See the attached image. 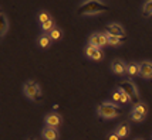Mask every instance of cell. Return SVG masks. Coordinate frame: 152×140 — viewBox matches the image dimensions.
Instances as JSON below:
<instances>
[{
    "label": "cell",
    "instance_id": "9c48e42d",
    "mask_svg": "<svg viewBox=\"0 0 152 140\" xmlns=\"http://www.w3.org/2000/svg\"><path fill=\"white\" fill-rule=\"evenodd\" d=\"M107 33L111 34V35H117V37H126L124 27L118 23H110L107 26Z\"/></svg>",
    "mask_w": 152,
    "mask_h": 140
},
{
    "label": "cell",
    "instance_id": "8fae6325",
    "mask_svg": "<svg viewBox=\"0 0 152 140\" xmlns=\"http://www.w3.org/2000/svg\"><path fill=\"white\" fill-rule=\"evenodd\" d=\"M114 132L118 134L119 139H124V137H126V136L129 134V132H131V126H129L128 122H122V123H119L118 126L115 127Z\"/></svg>",
    "mask_w": 152,
    "mask_h": 140
},
{
    "label": "cell",
    "instance_id": "7a4b0ae2",
    "mask_svg": "<svg viewBox=\"0 0 152 140\" xmlns=\"http://www.w3.org/2000/svg\"><path fill=\"white\" fill-rule=\"evenodd\" d=\"M118 89L122 92V95L125 96V99L128 100V102H131V103H134V105H137L138 102H141V100H139L138 88H137V85H135L129 78L121 81V82H119Z\"/></svg>",
    "mask_w": 152,
    "mask_h": 140
},
{
    "label": "cell",
    "instance_id": "484cf974",
    "mask_svg": "<svg viewBox=\"0 0 152 140\" xmlns=\"http://www.w3.org/2000/svg\"><path fill=\"white\" fill-rule=\"evenodd\" d=\"M27 140H36V139H33V137H30V139H27Z\"/></svg>",
    "mask_w": 152,
    "mask_h": 140
},
{
    "label": "cell",
    "instance_id": "603a6c76",
    "mask_svg": "<svg viewBox=\"0 0 152 140\" xmlns=\"http://www.w3.org/2000/svg\"><path fill=\"white\" fill-rule=\"evenodd\" d=\"M144 119H145L144 115H141L137 110H131V120L132 122H144Z\"/></svg>",
    "mask_w": 152,
    "mask_h": 140
},
{
    "label": "cell",
    "instance_id": "52a82bcc",
    "mask_svg": "<svg viewBox=\"0 0 152 140\" xmlns=\"http://www.w3.org/2000/svg\"><path fill=\"white\" fill-rule=\"evenodd\" d=\"M139 76L144 79H152V61L144 60L139 62Z\"/></svg>",
    "mask_w": 152,
    "mask_h": 140
},
{
    "label": "cell",
    "instance_id": "44dd1931",
    "mask_svg": "<svg viewBox=\"0 0 152 140\" xmlns=\"http://www.w3.org/2000/svg\"><path fill=\"white\" fill-rule=\"evenodd\" d=\"M113 99L115 100V102H119V103H126V102H128L119 89L118 91H115V92H113Z\"/></svg>",
    "mask_w": 152,
    "mask_h": 140
},
{
    "label": "cell",
    "instance_id": "4316f807",
    "mask_svg": "<svg viewBox=\"0 0 152 140\" xmlns=\"http://www.w3.org/2000/svg\"><path fill=\"white\" fill-rule=\"evenodd\" d=\"M134 140H144V139H134Z\"/></svg>",
    "mask_w": 152,
    "mask_h": 140
},
{
    "label": "cell",
    "instance_id": "4fadbf2b",
    "mask_svg": "<svg viewBox=\"0 0 152 140\" xmlns=\"http://www.w3.org/2000/svg\"><path fill=\"white\" fill-rule=\"evenodd\" d=\"M9 31V20H7V16L4 14V12L0 13V35L4 37Z\"/></svg>",
    "mask_w": 152,
    "mask_h": 140
},
{
    "label": "cell",
    "instance_id": "ffe728a7",
    "mask_svg": "<svg viewBox=\"0 0 152 140\" xmlns=\"http://www.w3.org/2000/svg\"><path fill=\"white\" fill-rule=\"evenodd\" d=\"M142 14L145 17L152 16V0H148V1L144 3V6H142Z\"/></svg>",
    "mask_w": 152,
    "mask_h": 140
},
{
    "label": "cell",
    "instance_id": "ac0fdd59",
    "mask_svg": "<svg viewBox=\"0 0 152 140\" xmlns=\"http://www.w3.org/2000/svg\"><path fill=\"white\" fill-rule=\"evenodd\" d=\"M54 28H56V24H54L53 19H51V20H48V21H46L44 24H41V30H43V33H46V34H48L50 31H53Z\"/></svg>",
    "mask_w": 152,
    "mask_h": 140
},
{
    "label": "cell",
    "instance_id": "7c38bea8",
    "mask_svg": "<svg viewBox=\"0 0 152 140\" xmlns=\"http://www.w3.org/2000/svg\"><path fill=\"white\" fill-rule=\"evenodd\" d=\"M126 75L129 76V79L131 78H135V76H138L139 75V62H128V67H126Z\"/></svg>",
    "mask_w": 152,
    "mask_h": 140
},
{
    "label": "cell",
    "instance_id": "3957f363",
    "mask_svg": "<svg viewBox=\"0 0 152 140\" xmlns=\"http://www.w3.org/2000/svg\"><path fill=\"white\" fill-rule=\"evenodd\" d=\"M118 105H115L114 102H110V100H104V102H99L98 106H97V113L98 116L104 118V119H114L117 118L121 112H119Z\"/></svg>",
    "mask_w": 152,
    "mask_h": 140
},
{
    "label": "cell",
    "instance_id": "ba28073f",
    "mask_svg": "<svg viewBox=\"0 0 152 140\" xmlns=\"http://www.w3.org/2000/svg\"><path fill=\"white\" fill-rule=\"evenodd\" d=\"M63 123V118L58 112H51L46 116V126L48 127H54V129H58Z\"/></svg>",
    "mask_w": 152,
    "mask_h": 140
},
{
    "label": "cell",
    "instance_id": "7402d4cb",
    "mask_svg": "<svg viewBox=\"0 0 152 140\" xmlns=\"http://www.w3.org/2000/svg\"><path fill=\"white\" fill-rule=\"evenodd\" d=\"M97 51H98V48H95V47H93V45H87L86 50H84V54H86L87 58H91V60H93L94 55L97 54Z\"/></svg>",
    "mask_w": 152,
    "mask_h": 140
},
{
    "label": "cell",
    "instance_id": "2e32d148",
    "mask_svg": "<svg viewBox=\"0 0 152 140\" xmlns=\"http://www.w3.org/2000/svg\"><path fill=\"white\" fill-rule=\"evenodd\" d=\"M132 110H137V112H139L141 115H144L145 116L146 113H148V105H146L145 102H138L137 105H134V108H132Z\"/></svg>",
    "mask_w": 152,
    "mask_h": 140
},
{
    "label": "cell",
    "instance_id": "277c9868",
    "mask_svg": "<svg viewBox=\"0 0 152 140\" xmlns=\"http://www.w3.org/2000/svg\"><path fill=\"white\" fill-rule=\"evenodd\" d=\"M23 93L26 95L27 98L33 102H37L40 100V96H41V88L40 85L33 79H28L23 85Z\"/></svg>",
    "mask_w": 152,
    "mask_h": 140
},
{
    "label": "cell",
    "instance_id": "30bf717a",
    "mask_svg": "<svg viewBox=\"0 0 152 140\" xmlns=\"http://www.w3.org/2000/svg\"><path fill=\"white\" fill-rule=\"evenodd\" d=\"M41 136H43L44 140H58L60 139V132H58V129L46 126L43 130H41Z\"/></svg>",
    "mask_w": 152,
    "mask_h": 140
},
{
    "label": "cell",
    "instance_id": "6da1fadb",
    "mask_svg": "<svg viewBox=\"0 0 152 140\" xmlns=\"http://www.w3.org/2000/svg\"><path fill=\"white\" fill-rule=\"evenodd\" d=\"M107 10V4L99 0H86L81 1L78 13L81 16H95V14L104 13Z\"/></svg>",
    "mask_w": 152,
    "mask_h": 140
},
{
    "label": "cell",
    "instance_id": "5bb4252c",
    "mask_svg": "<svg viewBox=\"0 0 152 140\" xmlns=\"http://www.w3.org/2000/svg\"><path fill=\"white\" fill-rule=\"evenodd\" d=\"M51 43H53V40H51L50 34L43 33L39 37V45L41 47V48H47V47H50V45H51Z\"/></svg>",
    "mask_w": 152,
    "mask_h": 140
},
{
    "label": "cell",
    "instance_id": "d6986e66",
    "mask_svg": "<svg viewBox=\"0 0 152 140\" xmlns=\"http://www.w3.org/2000/svg\"><path fill=\"white\" fill-rule=\"evenodd\" d=\"M50 37H51V40L53 41H58L63 38V30L61 28H58V27H56L53 31H50Z\"/></svg>",
    "mask_w": 152,
    "mask_h": 140
},
{
    "label": "cell",
    "instance_id": "9a60e30c",
    "mask_svg": "<svg viewBox=\"0 0 152 140\" xmlns=\"http://www.w3.org/2000/svg\"><path fill=\"white\" fill-rule=\"evenodd\" d=\"M125 40H126V37H117V35H111V34H108V45L118 47V45H121Z\"/></svg>",
    "mask_w": 152,
    "mask_h": 140
},
{
    "label": "cell",
    "instance_id": "cb8c5ba5",
    "mask_svg": "<svg viewBox=\"0 0 152 140\" xmlns=\"http://www.w3.org/2000/svg\"><path fill=\"white\" fill-rule=\"evenodd\" d=\"M107 140H119V137L115 132H111V133H108V136H107Z\"/></svg>",
    "mask_w": 152,
    "mask_h": 140
},
{
    "label": "cell",
    "instance_id": "5b68a950",
    "mask_svg": "<svg viewBox=\"0 0 152 140\" xmlns=\"http://www.w3.org/2000/svg\"><path fill=\"white\" fill-rule=\"evenodd\" d=\"M88 45H93L98 50H102V47L108 45V34L101 33V31L93 33L88 38Z\"/></svg>",
    "mask_w": 152,
    "mask_h": 140
},
{
    "label": "cell",
    "instance_id": "8992f818",
    "mask_svg": "<svg viewBox=\"0 0 152 140\" xmlns=\"http://www.w3.org/2000/svg\"><path fill=\"white\" fill-rule=\"evenodd\" d=\"M126 67H128V64L121 58H115V60L111 61V71L115 75H119V76L126 75Z\"/></svg>",
    "mask_w": 152,
    "mask_h": 140
},
{
    "label": "cell",
    "instance_id": "e0dca14e",
    "mask_svg": "<svg viewBox=\"0 0 152 140\" xmlns=\"http://www.w3.org/2000/svg\"><path fill=\"white\" fill-rule=\"evenodd\" d=\"M37 20H39L40 24H44L46 21L51 20V16H50V13H48V12H46V10H41V12L37 14Z\"/></svg>",
    "mask_w": 152,
    "mask_h": 140
},
{
    "label": "cell",
    "instance_id": "d4e9b609",
    "mask_svg": "<svg viewBox=\"0 0 152 140\" xmlns=\"http://www.w3.org/2000/svg\"><path fill=\"white\" fill-rule=\"evenodd\" d=\"M102 55H104V54H102V50H98V51H97V54L94 55L93 60L94 61H101V60H102Z\"/></svg>",
    "mask_w": 152,
    "mask_h": 140
}]
</instances>
